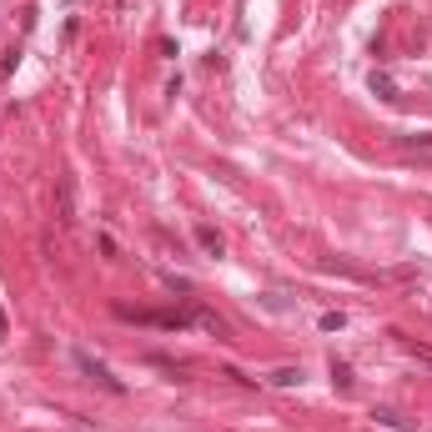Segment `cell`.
Here are the masks:
<instances>
[{
	"instance_id": "cell-2",
	"label": "cell",
	"mask_w": 432,
	"mask_h": 432,
	"mask_svg": "<svg viewBox=\"0 0 432 432\" xmlns=\"http://www.w3.org/2000/svg\"><path fill=\"white\" fill-rule=\"evenodd\" d=\"M56 196H61V227H71V222H76V181L61 176V181H56Z\"/></svg>"
},
{
	"instance_id": "cell-6",
	"label": "cell",
	"mask_w": 432,
	"mask_h": 432,
	"mask_svg": "<svg viewBox=\"0 0 432 432\" xmlns=\"http://www.w3.org/2000/svg\"><path fill=\"white\" fill-rule=\"evenodd\" d=\"M266 382H272V387H292V382H302V367H277Z\"/></svg>"
},
{
	"instance_id": "cell-5",
	"label": "cell",
	"mask_w": 432,
	"mask_h": 432,
	"mask_svg": "<svg viewBox=\"0 0 432 432\" xmlns=\"http://www.w3.org/2000/svg\"><path fill=\"white\" fill-rule=\"evenodd\" d=\"M372 91L382 96V101H397V86H392V76H387V71H372Z\"/></svg>"
},
{
	"instance_id": "cell-4",
	"label": "cell",
	"mask_w": 432,
	"mask_h": 432,
	"mask_svg": "<svg viewBox=\"0 0 432 432\" xmlns=\"http://www.w3.org/2000/svg\"><path fill=\"white\" fill-rule=\"evenodd\" d=\"M392 337H397V347H402V352H412L417 362H427V367H432V347H422L417 337H402V332H392Z\"/></svg>"
},
{
	"instance_id": "cell-7",
	"label": "cell",
	"mask_w": 432,
	"mask_h": 432,
	"mask_svg": "<svg viewBox=\"0 0 432 432\" xmlns=\"http://www.w3.org/2000/svg\"><path fill=\"white\" fill-rule=\"evenodd\" d=\"M332 382H337L342 392H352V367H347V362H337V357H332Z\"/></svg>"
},
{
	"instance_id": "cell-1",
	"label": "cell",
	"mask_w": 432,
	"mask_h": 432,
	"mask_svg": "<svg viewBox=\"0 0 432 432\" xmlns=\"http://www.w3.org/2000/svg\"><path fill=\"white\" fill-rule=\"evenodd\" d=\"M76 367H81V372H86V377H91V382H96V387H101V392H111V397H121V392H126V382H121V377H116V372H111V367H106V362H96V357H91V352H86V347H81V352H76Z\"/></svg>"
},
{
	"instance_id": "cell-11",
	"label": "cell",
	"mask_w": 432,
	"mask_h": 432,
	"mask_svg": "<svg viewBox=\"0 0 432 432\" xmlns=\"http://www.w3.org/2000/svg\"><path fill=\"white\" fill-rule=\"evenodd\" d=\"M6 332H11V322H6V312H0V337H6Z\"/></svg>"
},
{
	"instance_id": "cell-3",
	"label": "cell",
	"mask_w": 432,
	"mask_h": 432,
	"mask_svg": "<svg viewBox=\"0 0 432 432\" xmlns=\"http://www.w3.org/2000/svg\"><path fill=\"white\" fill-rule=\"evenodd\" d=\"M196 246H201L206 256H222V251H227V241H222V232H216V227H196Z\"/></svg>"
},
{
	"instance_id": "cell-10",
	"label": "cell",
	"mask_w": 432,
	"mask_h": 432,
	"mask_svg": "<svg viewBox=\"0 0 432 432\" xmlns=\"http://www.w3.org/2000/svg\"><path fill=\"white\" fill-rule=\"evenodd\" d=\"M402 146H417V151H432V131H422V136H402Z\"/></svg>"
},
{
	"instance_id": "cell-8",
	"label": "cell",
	"mask_w": 432,
	"mask_h": 432,
	"mask_svg": "<svg viewBox=\"0 0 432 432\" xmlns=\"http://www.w3.org/2000/svg\"><path fill=\"white\" fill-rule=\"evenodd\" d=\"M317 327H322V332H342V327H347V317H342V312H322Z\"/></svg>"
},
{
	"instance_id": "cell-9",
	"label": "cell",
	"mask_w": 432,
	"mask_h": 432,
	"mask_svg": "<svg viewBox=\"0 0 432 432\" xmlns=\"http://www.w3.org/2000/svg\"><path fill=\"white\" fill-rule=\"evenodd\" d=\"M377 422L382 427H412V417H397V412H377Z\"/></svg>"
}]
</instances>
